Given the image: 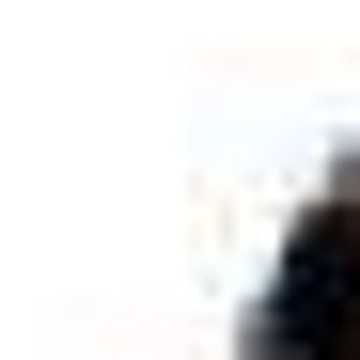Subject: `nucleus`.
<instances>
[{"instance_id": "1", "label": "nucleus", "mask_w": 360, "mask_h": 360, "mask_svg": "<svg viewBox=\"0 0 360 360\" xmlns=\"http://www.w3.org/2000/svg\"><path fill=\"white\" fill-rule=\"evenodd\" d=\"M251 360H360V188H314L251 297Z\"/></svg>"}]
</instances>
